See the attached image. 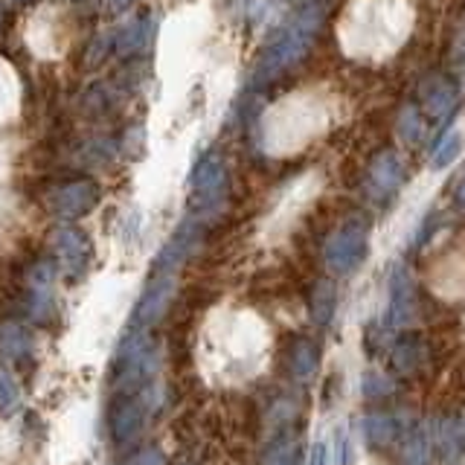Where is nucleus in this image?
I'll return each mask as SVG.
<instances>
[{
  "label": "nucleus",
  "mask_w": 465,
  "mask_h": 465,
  "mask_svg": "<svg viewBox=\"0 0 465 465\" xmlns=\"http://www.w3.org/2000/svg\"><path fill=\"white\" fill-rule=\"evenodd\" d=\"M189 186H193V198H195L198 210L203 215H210L213 210H218V207H222L224 195H227V166H224V160L218 157L215 152H207L195 163L193 178H189Z\"/></svg>",
  "instance_id": "nucleus-1"
},
{
  "label": "nucleus",
  "mask_w": 465,
  "mask_h": 465,
  "mask_svg": "<svg viewBox=\"0 0 465 465\" xmlns=\"http://www.w3.org/2000/svg\"><path fill=\"white\" fill-rule=\"evenodd\" d=\"M172 297H174V273H157V276H152L149 288L143 291L137 309H134V314H131L128 329L149 331L154 323H160V317L166 314Z\"/></svg>",
  "instance_id": "nucleus-2"
},
{
  "label": "nucleus",
  "mask_w": 465,
  "mask_h": 465,
  "mask_svg": "<svg viewBox=\"0 0 465 465\" xmlns=\"http://www.w3.org/2000/svg\"><path fill=\"white\" fill-rule=\"evenodd\" d=\"M99 201V186L94 181H70V183H62L55 186L53 193L47 195V207L55 218H79L84 213H91Z\"/></svg>",
  "instance_id": "nucleus-3"
},
{
  "label": "nucleus",
  "mask_w": 465,
  "mask_h": 465,
  "mask_svg": "<svg viewBox=\"0 0 465 465\" xmlns=\"http://www.w3.org/2000/svg\"><path fill=\"white\" fill-rule=\"evenodd\" d=\"M201 244V222L186 218V222L174 230V236L160 247V253L152 262V276L157 273H174L183 262L193 256V251Z\"/></svg>",
  "instance_id": "nucleus-4"
},
{
  "label": "nucleus",
  "mask_w": 465,
  "mask_h": 465,
  "mask_svg": "<svg viewBox=\"0 0 465 465\" xmlns=\"http://www.w3.org/2000/svg\"><path fill=\"white\" fill-rule=\"evenodd\" d=\"M53 247L58 256V268L64 271L67 280H79L87 271V259H91V242L82 230L62 224L53 232Z\"/></svg>",
  "instance_id": "nucleus-5"
},
{
  "label": "nucleus",
  "mask_w": 465,
  "mask_h": 465,
  "mask_svg": "<svg viewBox=\"0 0 465 465\" xmlns=\"http://www.w3.org/2000/svg\"><path fill=\"white\" fill-rule=\"evenodd\" d=\"M29 352H33L29 331L21 323H15V320H6V323L0 326V358L9 363H21L24 358H29Z\"/></svg>",
  "instance_id": "nucleus-6"
},
{
  "label": "nucleus",
  "mask_w": 465,
  "mask_h": 465,
  "mask_svg": "<svg viewBox=\"0 0 465 465\" xmlns=\"http://www.w3.org/2000/svg\"><path fill=\"white\" fill-rule=\"evenodd\" d=\"M29 309L35 317H44L50 312V288H53V265L50 262H41L29 273Z\"/></svg>",
  "instance_id": "nucleus-7"
},
{
  "label": "nucleus",
  "mask_w": 465,
  "mask_h": 465,
  "mask_svg": "<svg viewBox=\"0 0 465 465\" xmlns=\"http://www.w3.org/2000/svg\"><path fill=\"white\" fill-rule=\"evenodd\" d=\"M154 35V24L152 18H134L131 21L120 38H116V53L120 55H131V53H140L143 47H149V41Z\"/></svg>",
  "instance_id": "nucleus-8"
},
{
  "label": "nucleus",
  "mask_w": 465,
  "mask_h": 465,
  "mask_svg": "<svg viewBox=\"0 0 465 465\" xmlns=\"http://www.w3.org/2000/svg\"><path fill=\"white\" fill-rule=\"evenodd\" d=\"M18 401H21L18 381L6 370H0V416H9L18 407Z\"/></svg>",
  "instance_id": "nucleus-9"
},
{
  "label": "nucleus",
  "mask_w": 465,
  "mask_h": 465,
  "mask_svg": "<svg viewBox=\"0 0 465 465\" xmlns=\"http://www.w3.org/2000/svg\"><path fill=\"white\" fill-rule=\"evenodd\" d=\"M134 465H163V454L157 448H143L134 457Z\"/></svg>",
  "instance_id": "nucleus-10"
},
{
  "label": "nucleus",
  "mask_w": 465,
  "mask_h": 465,
  "mask_svg": "<svg viewBox=\"0 0 465 465\" xmlns=\"http://www.w3.org/2000/svg\"><path fill=\"white\" fill-rule=\"evenodd\" d=\"M108 4H111V9H128L134 0H108Z\"/></svg>",
  "instance_id": "nucleus-11"
},
{
  "label": "nucleus",
  "mask_w": 465,
  "mask_h": 465,
  "mask_svg": "<svg viewBox=\"0 0 465 465\" xmlns=\"http://www.w3.org/2000/svg\"><path fill=\"white\" fill-rule=\"evenodd\" d=\"M0 21H4V9H0Z\"/></svg>",
  "instance_id": "nucleus-12"
},
{
  "label": "nucleus",
  "mask_w": 465,
  "mask_h": 465,
  "mask_svg": "<svg viewBox=\"0 0 465 465\" xmlns=\"http://www.w3.org/2000/svg\"><path fill=\"white\" fill-rule=\"evenodd\" d=\"M12 4H21V0H12Z\"/></svg>",
  "instance_id": "nucleus-13"
}]
</instances>
